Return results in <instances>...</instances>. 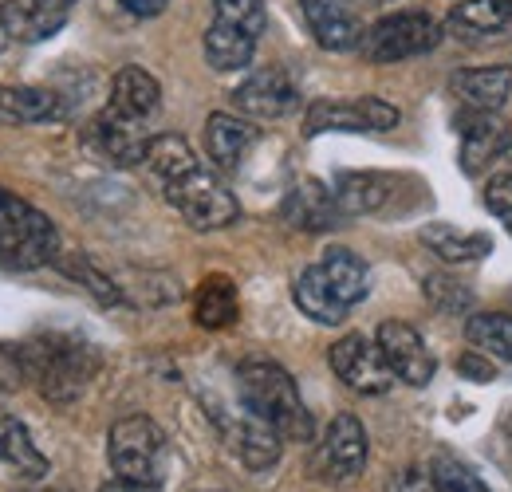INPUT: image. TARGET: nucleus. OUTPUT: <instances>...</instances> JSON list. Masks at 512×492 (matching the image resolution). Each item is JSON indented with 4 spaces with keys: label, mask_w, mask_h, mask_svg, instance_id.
<instances>
[{
    "label": "nucleus",
    "mask_w": 512,
    "mask_h": 492,
    "mask_svg": "<svg viewBox=\"0 0 512 492\" xmlns=\"http://www.w3.org/2000/svg\"><path fill=\"white\" fill-rule=\"evenodd\" d=\"M16 359H20V374L32 378L36 390L56 406L75 402L87 390V382L99 374V351L87 339L67 331H48L20 343Z\"/></svg>",
    "instance_id": "obj_1"
},
{
    "label": "nucleus",
    "mask_w": 512,
    "mask_h": 492,
    "mask_svg": "<svg viewBox=\"0 0 512 492\" xmlns=\"http://www.w3.org/2000/svg\"><path fill=\"white\" fill-rule=\"evenodd\" d=\"M237 394L241 406L253 410L256 418H264L284 441H312V414L296 390V378L280 363L268 359H249L237 370Z\"/></svg>",
    "instance_id": "obj_2"
},
{
    "label": "nucleus",
    "mask_w": 512,
    "mask_h": 492,
    "mask_svg": "<svg viewBox=\"0 0 512 492\" xmlns=\"http://www.w3.org/2000/svg\"><path fill=\"white\" fill-rule=\"evenodd\" d=\"M60 256V233L48 213L0 189V268L32 272Z\"/></svg>",
    "instance_id": "obj_3"
},
{
    "label": "nucleus",
    "mask_w": 512,
    "mask_h": 492,
    "mask_svg": "<svg viewBox=\"0 0 512 492\" xmlns=\"http://www.w3.org/2000/svg\"><path fill=\"white\" fill-rule=\"evenodd\" d=\"M107 457L115 469V481H123L130 492H162L166 481V433L150 418L130 414L111 426Z\"/></svg>",
    "instance_id": "obj_4"
},
{
    "label": "nucleus",
    "mask_w": 512,
    "mask_h": 492,
    "mask_svg": "<svg viewBox=\"0 0 512 492\" xmlns=\"http://www.w3.org/2000/svg\"><path fill=\"white\" fill-rule=\"evenodd\" d=\"M166 201L201 233L225 229V225H233L241 217V205H237L233 189L221 182L217 174H209L205 166H193L190 174L166 182Z\"/></svg>",
    "instance_id": "obj_5"
},
{
    "label": "nucleus",
    "mask_w": 512,
    "mask_h": 492,
    "mask_svg": "<svg viewBox=\"0 0 512 492\" xmlns=\"http://www.w3.org/2000/svg\"><path fill=\"white\" fill-rule=\"evenodd\" d=\"M438 40H442V28H438L434 16H426V12H394V16H386L375 28L363 32L359 52L371 63H398L434 52Z\"/></svg>",
    "instance_id": "obj_6"
},
{
    "label": "nucleus",
    "mask_w": 512,
    "mask_h": 492,
    "mask_svg": "<svg viewBox=\"0 0 512 492\" xmlns=\"http://www.w3.org/2000/svg\"><path fill=\"white\" fill-rule=\"evenodd\" d=\"M327 363L335 370V378L355 394H386L394 386V370L386 363L383 347L371 343L367 335H343L327 351Z\"/></svg>",
    "instance_id": "obj_7"
},
{
    "label": "nucleus",
    "mask_w": 512,
    "mask_h": 492,
    "mask_svg": "<svg viewBox=\"0 0 512 492\" xmlns=\"http://www.w3.org/2000/svg\"><path fill=\"white\" fill-rule=\"evenodd\" d=\"M363 465H367V430H363L359 418L339 414L327 426L323 441L316 445L312 469H316V477H323V481L343 485V481H355L363 473Z\"/></svg>",
    "instance_id": "obj_8"
},
{
    "label": "nucleus",
    "mask_w": 512,
    "mask_h": 492,
    "mask_svg": "<svg viewBox=\"0 0 512 492\" xmlns=\"http://www.w3.org/2000/svg\"><path fill=\"white\" fill-rule=\"evenodd\" d=\"M379 347H383L386 363L394 370V378H402L406 386H426L430 378H434V355H430V347H426V339L410 327V323H402V319H386L383 327H379V339H375Z\"/></svg>",
    "instance_id": "obj_9"
},
{
    "label": "nucleus",
    "mask_w": 512,
    "mask_h": 492,
    "mask_svg": "<svg viewBox=\"0 0 512 492\" xmlns=\"http://www.w3.org/2000/svg\"><path fill=\"white\" fill-rule=\"evenodd\" d=\"M398 126V111L386 99H351V103H316L304 119L308 134H323V130H394Z\"/></svg>",
    "instance_id": "obj_10"
},
{
    "label": "nucleus",
    "mask_w": 512,
    "mask_h": 492,
    "mask_svg": "<svg viewBox=\"0 0 512 492\" xmlns=\"http://www.w3.org/2000/svg\"><path fill=\"white\" fill-rule=\"evenodd\" d=\"M300 103V91L296 83L288 79V71L280 67H264L253 71L237 91H233V107L241 115H253V119H280L288 111H296Z\"/></svg>",
    "instance_id": "obj_11"
},
{
    "label": "nucleus",
    "mask_w": 512,
    "mask_h": 492,
    "mask_svg": "<svg viewBox=\"0 0 512 492\" xmlns=\"http://www.w3.org/2000/svg\"><path fill=\"white\" fill-rule=\"evenodd\" d=\"M509 150V123L497 111H469L461 119V170L469 178L485 174Z\"/></svg>",
    "instance_id": "obj_12"
},
{
    "label": "nucleus",
    "mask_w": 512,
    "mask_h": 492,
    "mask_svg": "<svg viewBox=\"0 0 512 492\" xmlns=\"http://www.w3.org/2000/svg\"><path fill=\"white\" fill-rule=\"evenodd\" d=\"M75 4L79 0H4L0 24H4L8 40L40 44V40H48L64 28Z\"/></svg>",
    "instance_id": "obj_13"
},
{
    "label": "nucleus",
    "mask_w": 512,
    "mask_h": 492,
    "mask_svg": "<svg viewBox=\"0 0 512 492\" xmlns=\"http://www.w3.org/2000/svg\"><path fill=\"white\" fill-rule=\"evenodd\" d=\"M221 430H225L229 449L241 457L245 469L264 473V469H272V465L280 461L284 437L272 430L264 418H256L253 410H241V414H233V418H221Z\"/></svg>",
    "instance_id": "obj_14"
},
{
    "label": "nucleus",
    "mask_w": 512,
    "mask_h": 492,
    "mask_svg": "<svg viewBox=\"0 0 512 492\" xmlns=\"http://www.w3.org/2000/svg\"><path fill=\"white\" fill-rule=\"evenodd\" d=\"M446 28L465 44L512 40V0H461L449 12Z\"/></svg>",
    "instance_id": "obj_15"
},
{
    "label": "nucleus",
    "mask_w": 512,
    "mask_h": 492,
    "mask_svg": "<svg viewBox=\"0 0 512 492\" xmlns=\"http://www.w3.org/2000/svg\"><path fill=\"white\" fill-rule=\"evenodd\" d=\"M91 146L99 150V158H107L111 166H138L146 162V146L150 138L142 134V123L138 119H127L119 115L115 107H107L103 115H95L91 123Z\"/></svg>",
    "instance_id": "obj_16"
},
{
    "label": "nucleus",
    "mask_w": 512,
    "mask_h": 492,
    "mask_svg": "<svg viewBox=\"0 0 512 492\" xmlns=\"http://www.w3.org/2000/svg\"><path fill=\"white\" fill-rule=\"evenodd\" d=\"M300 12L316 36V44L327 52H351L363 44V24L347 8V0H300Z\"/></svg>",
    "instance_id": "obj_17"
},
{
    "label": "nucleus",
    "mask_w": 512,
    "mask_h": 492,
    "mask_svg": "<svg viewBox=\"0 0 512 492\" xmlns=\"http://www.w3.org/2000/svg\"><path fill=\"white\" fill-rule=\"evenodd\" d=\"M284 221L292 229H304V233H327L343 221L339 213V201H335V189H327L316 178H304L288 189L284 197Z\"/></svg>",
    "instance_id": "obj_18"
},
{
    "label": "nucleus",
    "mask_w": 512,
    "mask_h": 492,
    "mask_svg": "<svg viewBox=\"0 0 512 492\" xmlns=\"http://www.w3.org/2000/svg\"><path fill=\"white\" fill-rule=\"evenodd\" d=\"M67 119V103L56 91L44 87H0V123L4 126H36Z\"/></svg>",
    "instance_id": "obj_19"
},
{
    "label": "nucleus",
    "mask_w": 512,
    "mask_h": 492,
    "mask_svg": "<svg viewBox=\"0 0 512 492\" xmlns=\"http://www.w3.org/2000/svg\"><path fill=\"white\" fill-rule=\"evenodd\" d=\"M449 91L469 107V111H501L512 95L509 67H473V71H453Z\"/></svg>",
    "instance_id": "obj_20"
},
{
    "label": "nucleus",
    "mask_w": 512,
    "mask_h": 492,
    "mask_svg": "<svg viewBox=\"0 0 512 492\" xmlns=\"http://www.w3.org/2000/svg\"><path fill=\"white\" fill-rule=\"evenodd\" d=\"M253 142H256L253 123H245L237 115H225V111L209 115V123H205V154L213 158L217 170H237Z\"/></svg>",
    "instance_id": "obj_21"
},
{
    "label": "nucleus",
    "mask_w": 512,
    "mask_h": 492,
    "mask_svg": "<svg viewBox=\"0 0 512 492\" xmlns=\"http://www.w3.org/2000/svg\"><path fill=\"white\" fill-rule=\"evenodd\" d=\"M0 465L12 469V477L24 481H44L48 477V457L36 449L32 433L24 430V422L16 418H0Z\"/></svg>",
    "instance_id": "obj_22"
},
{
    "label": "nucleus",
    "mask_w": 512,
    "mask_h": 492,
    "mask_svg": "<svg viewBox=\"0 0 512 492\" xmlns=\"http://www.w3.org/2000/svg\"><path fill=\"white\" fill-rule=\"evenodd\" d=\"M292 300H296V308L304 311L308 319L327 323V327L343 323L347 311H351L339 296H335V288L327 284V276H323L320 264H312V268H304V272L296 276V284H292Z\"/></svg>",
    "instance_id": "obj_23"
},
{
    "label": "nucleus",
    "mask_w": 512,
    "mask_h": 492,
    "mask_svg": "<svg viewBox=\"0 0 512 492\" xmlns=\"http://www.w3.org/2000/svg\"><path fill=\"white\" fill-rule=\"evenodd\" d=\"M158 103H162V87H158V79L150 75V71H142V67H123L119 75H115V83H111V107L119 111V115H127V119H150L154 111H158Z\"/></svg>",
    "instance_id": "obj_24"
},
{
    "label": "nucleus",
    "mask_w": 512,
    "mask_h": 492,
    "mask_svg": "<svg viewBox=\"0 0 512 492\" xmlns=\"http://www.w3.org/2000/svg\"><path fill=\"white\" fill-rule=\"evenodd\" d=\"M320 268H323V276H327V284L335 288V296H339L347 308H355L359 300H367V292H371V272H367V264L359 260V252H351V248H327Z\"/></svg>",
    "instance_id": "obj_25"
},
{
    "label": "nucleus",
    "mask_w": 512,
    "mask_h": 492,
    "mask_svg": "<svg viewBox=\"0 0 512 492\" xmlns=\"http://www.w3.org/2000/svg\"><path fill=\"white\" fill-rule=\"evenodd\" d=\"M237 311H241V300H237V284L221 272L205 276L197 296H193V319L209 331H221L229 323H237Z\"/></svg>",
    "instance_id": "obj_26"
},
{
    "label": "nucleus",
    "mask_w": 512,
    "mask_h": 492,
    "mask_svg": "<svg viewBox=\"0 0 512 492\" xmlns=\"http://www.w3.org/2000/svg\"><path fill=\"white\" fill-rule=\"evenodd\" d=\"M256 52V36H249L245 28L237 24H225V20H213L209 32H205V60L213 71H241L253 63Z\"/></svg>",
    "instance_id": "obj_27"
},
{
    "label": "nucleus",
    "mask_w": 512,
    "mask_h": 492,
    "mask_svg": "<svg viewBox=\"0 0 512 492\" xmlns=\"http://www.w3.org/2000/svg\"><path fill=\"white\" fill-rule=\"evenodd\" d=\"M418 237L446 264H473V260L493 252V237H485V233H457L453 225H426Z\"/></svg>",
    "instance_id": "obj_28"
},
{
    "label": "nucleus",
    "mask_w": 512,
    "mask_h": 492,
    "mask_svg": "<svg viewBox=\"0 0 512 492\" xmlns=\"http://www.w3.org/2000/svg\"><path fill=\"white\" fill-rule=\"evenodd\" d=\"M386 178L383 174H339L335 178V201H339V213L343 217H363V213H375L386 201Z\"/></svg>",
    "instance_id": "obj_29"
},
{
    "label": "nucleus",
    "mask_w": 512,
    "mask_h": 492,
    "mask_svg": "<svg viewBox=\"0 0 512 492\" xmlns=\"http://www.w3.org/2000/svg\"><path fill=\"white\" fill-rule=\"evenodd\" d=\"M146 166L162 178V185L174 182V178H182V174H190L193 166H201L197 158H193L190 142L186 138H178V134H158V138H150V146H146Z\"/></svg>",
    "instance_id": "obj_30"
},
{
    "label": "nucleus",
    "mask_w": 512,
    "mask_h": 492,
    "mask_svg": "<svg viewBox=\"0 0 512 492\" xmlns=\"http://www.w3.org/2000/svg\"><path fill=\"white\" fill-rule=\"evenodd\" d=\"M465 335L473 347L512 363V315H473L465 323Z\"/></svg>",
    "instance_id": "obj_31"
},
{
    "label": "nucleus",
    "mask_w": 512,
    "mask_h": 492,
    "mask_svg": "<svg viewBox=\"0 0 512 492\" xmlns=\"http://www.w3.org/2000/svg\"><path fill=\"white\" fill-rule=\"evenodd\" d=\"M64 272L71 276V280H79L99 304H119L123 300V292H119V284L107 276V272H99L83 252H75V256H67L64 260Z\"/></svg>",
    "instance_id": "obj_32"
},
{
    "label": "nucleus",
    "mask_w": 512,
    "mask_h": 492,
    "mask_svg": "<svg viewBox=\"0 0 512 492\" xmlns=\"http://www.w3.org/2000/svg\"><path fill=\"white\" fill-rule=\"evenodd\" d=\"M213 20L237 24V28H245L249 36L260 40V32L268 24V12H264V0H213Z\"/></svg>",
    "instance_id": "obj_33"
},
{
    "label": "nucleus",
    "mask_w": 512,
    "mask_h": 492,
    "mask_svg": "<svg viewBox=\"0 0 512 492\" xmlns=\"http://www.w3.org/2000/svg\"><path fill=\"white\" fill-rule=\"evenodd\" d=\"M386 492H449V485L442 481L438 469H398L390 481H386Z\"/></svg>",
    "instance_id": "obj_34"
},
{
    "label": "nucleus",
    "mask_w": 512,
    "mask_h": 492,
    "mask_svg": "<svg viewBox=\"0 0 512 492\" xmlns=\"http://www.w3.org/2000/svg\"><path fill=\"white\" fill-rule=\"evenodd\" d=\"M485 205L497 213V217H509L512 213V174H493L485 185Z\"/></svg>",
    "instance_id": "obj_35"
},
{
    "label": "nucleus",
    "mask_w": 512,
    "mask_h": 492,
    "mask_svg": "<svg viewBox=\"0 0 512 492\" xmlns=\"http://www.w3.org/2000/svg\"><path fill=\"white\" fill-rule=\"evenodd\" d=\"M438 473H442V481L449 485V492H489L465 465H457V461H442Z\"/></svg>",
    "instance_id": "obj_36"
},
{
    "label": "nucleus",
    "mask_w": 512,
    "mask_h": 492,
    "mask_svg": "<svg viewBox=\"0 0 512 492\" xmlns=\"http://www.w3.org/2000/svg\"><path fill=\"white\" fill-rule=\"evenodd\" d=\"M457 374H469L473 382H489V378H497L493 363H485V359H477V355H461V359H457Z\"/></svg>",
    "instance_id": "obj_37"
},
{
    "label": "nucleus",
    "mask_w": 512,
    "mask_h": 492,
    "mask_svg": "<svg viewBox=\"0 0 512 492\" xmlns=\"http://www.w3.org/2000/svg\"><path fill=\"white\" fill-rule=\"evenodd\" d=\"M119 4L134 16H158V12H166L170 0H119Z\"/></svg>",
    "instance_id": "obj_38"
},
{
    "label": "nucleus",
    "mask_w": 512,
    "mask_h": 492,
    "mask_svg": "<svg viewBox=\"0 0 512 492\" xmlns=\"http://www.w3.org/2000/svg\"><path fill=\"white\" fill-rule=\"evenodd\" d=\"M4 44H8V32H4V24H0V52H4Z\"/></svg>",
    "instance_id": "obj_39"
},
{
    "label": "nucleus",
    "mask_w": 512,
    "mask_h": 492,
    "mask_svg": "<svg viewBox=\"0 0 512 492\" xmlns=\"http://www.w3.org/2000/svg\"><path fill=\"white\" fill-rule=\"evenodd\" d=\"M501 221H505V229L512 233V213H509V217H501Z\"/></svg>",
    "instance_id": "obj_40"
},
{
    "label": "nucleus",
    "mask_w": 512,
    "mask_h": 492,
    "mask_svg": "<svg viewBox=\"0 0 512 492\" xmlns=\"http://www.w3.org/2000/svg\"><path fill=\"white\" fill-rule=\"evenodd\" d=\"M367 4H386V0H367Z\"/></svg>",
    "instance_id": "obj_41"
}]
</instances>
